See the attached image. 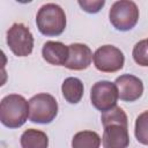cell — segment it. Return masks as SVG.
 I'll return each mask as SVG.
<instances>
[{
  "label": "cell",
  "instance_id": "9a60e30c",
  "mask_svg": "<svg viewBox=\"0 0 148 148\" xmlns=\"http://www.w3.org/2000/svg\"><path fill=\"white\" fill-rule=\"evenodd\" d=\"M101 120L104 127L109 125H123V126H128V120L125 111L119 108L114 106L113 109L105 111L101 116Z\"/></svg>",
  "mask_w": 148,
  "mask_h": 148
},
{
  "label": "cell",
  "instance_id": "277c9868",
  "mask_svg": "<svg viewBox=\"0 0 148 148\" xmlns=\"http://www.w3.org/2000/svg\"><path fill=\"white\" fill-rule=\"evenodd\" d=\"M111 24L119 31H128L135 27L139 20V9L135 2L130 0L116 1L109 12Z\"/></svg>",
  "mask_w": 148,
  "mask_h": 148
},
{
  "label": "cell",
  "instance_id": "5b68a950",
  "mask_svg": "<svg viewBox=\"0 0 148 148\" xmlns=\"http://www.w3.org/2000/svg\"><path fill=\"white\" fill-rule=\"evenodd\" d=\"M7 45L17 57H27L34 49V36L23 23H14L7 30Z\"/></svg>",
  "mask_w": 148,
  "mask_h": 148
},
{
  "label": "cell",
  "instance_id": "6da1fadb",
  "mask_svg": "<svg viewBox=\"0 0 148 148\" xmlns=\"http://www.w3.org/2000/svg\"><path fill=\"white\" fill-rule=\"evenodd\" d=\"M29 117V102L17 94H9L1 99L0 120L8 128L21 127Z\"/></svg>",
  "mask_w": 148,
  "mask_h": 148
},
{
  "label": "cell",
  "instance_id": "7a4b0ae2",
  "mask_svg": "<svg viewBox=\"0 0 148 148\" xmlns=\"http://www.w3.org/2000/svg\"><path fill=\"white\" fill-rule=\"evenodd\" d=\"M38 30L45 36H59L66 28V14L56 3L43 5L36 15Z\"/></svg>",
  "mask_w": 148,
  "mask_h": 148
},
{
  "label": "cell",
  "instance_id": "30bf717a",
  "mask_svg": "<svg viewBox=\"0 0 148 148\" xmlns=\"http://www.w3.org/2000/svg\"><path fill=\"white\" fill-rule=\"evenodd\" d=\"M102 142L104 148H127L130 145L128 126L109 125L104 127Z\"/></svg>",
  "mask_w": 148,
  "mask_h": 148
},
{
  "label": "cell",
  "instance_id": "5bb4252c",
  "mask_svg": "<svg viewBox=\"0 0 148 148\" xmlns=\"http://www.w3.org/2000/svg\"><path fill=\"white\" fill-rule=\"evenodd\" d=\"M101 138L94 131L77 132L72 139V148H99Z\"/></svg>",
  "mask_w": 148,
  "mask_h": 148
},
{
  "label": "cell",
  "instance_id": "3957f363",
  "mask_svg": "<svg viewBox=\"0 0 148 148\" xmlns=\"http://www.w3.org/2000/svg\"><path fill=\"white\" fill-rule=\"evenodd\" d=\"M58 113L56 98L46 92L37 94L29 99V119L37 124H50Z\"/></svg>",
  "mask_w": 148,
  "mask_h": 148
},
{
  "label": "cell",
  "instance_id": "8992f818",
  "mask_svg": "<svg viewBox=\"0 0 148 148\" xmlns=\"http://www.w3.org/2000/svg\"><path fill=\"white\" fill-rule=\"evenodd\" d=\"M95 67L104 73H114L123 68L125 62L124 53L113 45L99 46L94 53Z\"/></svg>",
  "mask_w": 148,
  "mask_h": 148
},
{
  "label": "cell",
  "instance_id": "e0dca14e",
  "mask_svg": "<svg viewBox=\"0 0 148 148\" xmlns=\"http://www.w3.org/2000/svg\"><path fill=\"white\" fill-rule=\"evenodd\" d=\"M133 59L134 61L142 66V67H148V42L147 39L138 42L134 47H133Z\"/></svg>",
  "mask_w": 148,
  "mask_h": 148
},
{
  "label": "cell",
  "instance_id": "2e32d148",
  "mask_svg": "<svg viewBox=\"0 0 148 148\" xmlns=\"http://www.w3.org/2000/svg\"><path fill=\"white\" fill-rule=\"evenodd\" d=\"M134 133L140 143L148 146V110L143 111L136 117Z\"/></svg>",
  "mask_w": 148,
  "mask_h": 148
},
{
  "label": "cell",
  "instance_id": "52a82bcc",
  "mask_svg": "<svg viewBox=\"0 0 148 148\" xmlns=\"http://www.w3.org/2000/svg\"><path fill=\"white\" fill-rule=\"evenodd\" d=\"M118 98L119 96L117 86L110 81L96 82L90 91L91 104L101 112L109 111L117 106Z\"/></svg>",
  "mask_w": 148,
  "mask_h": 148
},
{
  "label": "cell",
  "instance_id": "9c48e42d",
  "mask_svg": "<svg viewBox=\"0 0 148 148\" xmlns=\"http://www.w3.org/2000/svg\"><path fill=\"white\" fill-rule=\"evenodd\" d=\"M68 50L69 53L65 67L73 71H82L90 66L94 56L89 46L81 43H74L68 45Z\"/></svg>",
  "mask_w": 148,
  "mask_h": 148
},
{
  "label": "cell",
  "instance_id": "d6986e66",
  "mask_svg": "<svg viewBox=\"0 0 148 148\" xmlns=\"http://www.w3.org/2000/svg\"><path fill=\"white\" fill-rule=\"evenodd\" d=\"M147 42H148V39H147Z\"/></svg>",
  "mask_w": 148,
  "mask_h": 148
},
{
  "label": "cell",
  "instance_id": "8fae6325",
  "mask_svg": "<svg viewBox=\"0 0 148 148\" xmlns=\"http://www.w3.org/2000/svg\"><path fill=\"white\" fill-rule=\"evenodd\" d=\"M68 46L61 42L49 40L43 45L42 56L44 60L54 66H65L68 59Z\"/></svg>",
  "mask_w": 148,
  "mask_h": 148
},
{
  "label": "cell",
  "instance_id": "ac0fdd59",
  "mask_svg": "<svg viewBox=\"0 0 148 148\" xmlns=\"http://www.w3.org/2000/svg\"><path fill=\"white\" fill-rule=\"evenodd\" d=\"M80 5V7L87 12V13H90V14H95V13H98L101 10V8L104 6L105 1L104 0H98V1H87V0H83V1H79L77 2Z\"/></svg>",
  "mask_w": 148,
  "mask_h": 148
},
{
  "label": "cell",
  "instance_id": "4fadbf2b",
  "mask_svg": "<svg viewBox=\"0 0 148 148\" xmlns=\"http://www.w3.org/2000/svg\"><path fill=\"white\" fill-rule=\"evenodd\" d=\"M20 142L22 148H47L49 138L43 131L29 128L22 133Z\"/></svg>",
  "mask_w": 148,
  "mask_h": 148
},
{
  "label": "cell",
  "instance_id": "ba28073f",
  "mask_svg": "<svg viewBox=\"0 0 148 148\" xmlns=\"http://www.w3.org/2000/svg\"><path fill=\"white\" fill-rule=\"evenodd\" d=\"M114 84L117 86L119 98L124 102H134L142 96L143 83L139 77L132 74L118 76L114 81Z\"/></svg>",
  "mask_w": 148,
  "mask_h": 148
},
{
  "label": "cell",
  "instance_id": "7c38bea8",
  "mask_svg": "<svg viewBox=\"0 0 148 148\" xmlns=\"http://www.w3.org/2000/svg\"><path fill=\"white\" fill-rule=\"evenodd\" d=\"M61 92L69 104H76L83 96V83L77 77H67L61 84Z\"/></svg>",
  "mask_w": 148,
  "mask_h": 148
}]
</instances>
